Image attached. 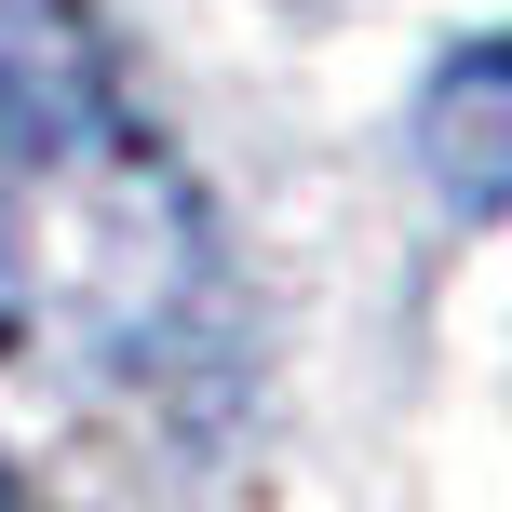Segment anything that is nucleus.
Here are the masks:
<instances>
[{"label":"nucleus","instance_id":"obj_3","mask_svg":"<svg viewBox=\"0 0 512 512\" xmlns=\"http://www.w3.org/2000/svg\"><path fill=\"white\" fill-rule=\"evenodd\" d=\"M0 512H27V499H14V486H0Z\"/></svg>","mask_w":512,"mask_h":512},{"label":"nucleus","instance_id":"obj_1","mask_svg":"<svg viewBox=\"0 0 512 512\" xmlns=\"http://www.w3.org/2000/svg\"><path fill=\"white\" fill-rule=\"evenodd\" d=\"M0 135L14 149H108V54L81 0H0Z\"/></svg>","mask_w":512,"mask_h":512},{"label":"nucleus","instance_id":"obj_2","mask_svg":"<svg viewBox=\"0 0 512 512\" xmlns=\"http://www.w3.org/2000/svg\"><path fill=\"white\" fill-rule=\"evenodd\" d=\"M405 135H418V176L445 189V216H512V27L445 54Z\"/></svg>","mask_w":512,"mask_h":512}]
</instances>
